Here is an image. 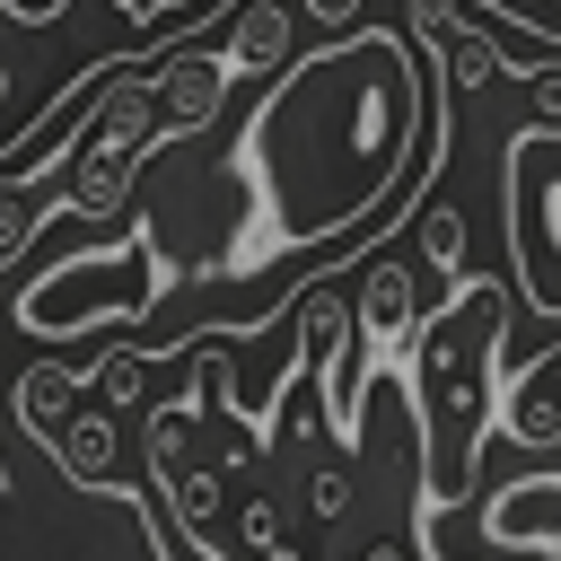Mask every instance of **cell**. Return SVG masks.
I'll return each instance as SVG.
<instances>
[{
  "instance_id": "obj_1",
  "label": "cell",
  "mask_w": 561,
  "mask_h": 561,
  "mask_svg": "<svg viewBox=\"0 0 561 561\" xmlns=\"http://www.w3.org/2000/svg\"><path fill=\"white\" fill-rule=\"evenodd\" d=\"M421 105L430 61L403 44V26H342L316 53H289L228 149V175L245 184L228 272H263L386 219L412 175Z\"/></svg>"
},
{
  "instance_id": "obj_2",
  "label": "cell",
  "mask_w": 561,
  "mask_h": 561,
  "mask_svg": "<svg viewBox=\"0 0 561 561\" xmlns=\"http://www.w3.org/2000/svg\"><path fill=\"white\" fill-rule=\"evenodd\" d=\"M500 342H508V289L482 280V272H456L447 307L412 316L403 333V394H412V421H421V447L438 430H456L447 465H456V491L473 482V456L491 438V394H500Z\"/></svg>"
},
{
  "instance_id": "obj_3",
  "label": "cell",
  "mask_w": 561,
  "mask_h": 561,
  "mask_svg": "<svg viewBox=\"0 0 561 561\" xmlns=\"http://www.w3.org/2000/svg\"><path fill=\"white\" fill-rule=\"evenodd\" d=\"M158 289H167L158 228H131V237H114V245H79V254H61L44 280H26V289H18V324H26L35 342H70V333L149 316Z\"/></svg>"
},
{
  "instance_id": "obj_4",
  "label": "cell",
  "mask_w": 561,
  "mask_h": 561,
  "mask_svg": "<svg viewBox=\"0 0 561 561\" xmlns=\"http://www.w3.org/2000/svg\"><path fill=\"white\" fill-rule=\"evenodd\" d=\"M500 202H508V254L526 316L561 324V123H526L500 149Z\"/></svg>"
},
{
  "instance_id": "obj_5",
  "label": "cell",
  "mask_w": 561,
  "mask_h": 561,
  "mask_svg": "<svg viewBox=\"0 0 561 561\" xmlns=\"http://www.w3.org/2000/svg\"><path fill=\"white\" fill-rule=\"evenodd\" d=\"M412 316H421L412 263H403V254H368V263H359V298H351V342H359V359H394L403 333H412Z\"/></svg>"
},
{
  "instance_id": "obj_6",
  "label": "cell",
  "mask_w": 561,
  "mask_h": 561,
  "mask_svg": "<svg viewBox=\"0 0 561 561\" xmlns=\"http://www.w3.org/2000/svg\"><path fill=\"white\" fill-rule=\"evenodd\" d=\"M482 535L500 552H526V561H552L561 552V473H517L491 491L482 508Z\"/></svg>"
},
{
  "instance_id": "obj_7",
  "label": "cell",
  "mask_w": 561,
  "mask_h": 561,
  "mask_svg": "<svg viewBox=\"0 0 561 561\" xmlns=\"http://www.w3.org/2000/svg\"><path fill=\"white\" fill-rule=\"evenodd\" d=\"M491 430L517 447H561V342L535 351L500 394H491Z\"/></svg>"
},
{
  "instance_id": "obj_8",
  "label": "cell",
  "mask_w": 561,
  "mask_h": 561,
  "mask_svg": "<svg viewBox=\"0 0 561 561\" xmlns=\"http://www.w3.org/2000/svg\"><path fill=\"white\" fill-rule=\"evenodd\" d=\"M44 447H53V465H61L70 482H88V491H105V482H114V456H123V412H105V403H88V412H70V421H53V430H44Z\"/></svg>"
},
{
  "instance_id": "obj_9",
  "label": "cell",
  "mask_w": 561,
  "mask_h": 561,
  "mask_svg": "<svg viewBox=\"0 0 561 561\" xmlns=\"http://www.w3.org/2000/svg\"><path fill=\"white\" fill-rule=\"evenodd\" d=\"M219 26H228V44H219V53H228V70H237V79H245V70H263V79H272V70L289 61L298 9H289V0H237Z\"/></svg>"
},
{
  "instance_id": "obj_10",
  "label": "cell",
  "mask_w": 561,
  "mask_h": 561,
  "mask_svg": "<svg viewBox=\"0 0 561 561\" xmlns=\"http://www.w3.org/2000/svg\"><path fill=\"white\" fill-rule=\"evenodd\" d=\"M70 386H79V368H70V359H44V368H26V377H18V421L44 438V430L61 421V403H70Z\"/></svg>"
},
{
  "instance_id": "obj_11",
  "label": "cell",
  "mask_w": 561,
  "mask_h": 561,
  "mask_svg": "<svg viewBox=\"0 0 561 561\" xmlns=\"http://www.w3.org/2000/svg\"><path fill=\"white\" fill-rule=\"evenodd\" d=\"M237 0H114V18L123 26H140V35H175V26H219Z\"/></svg>"
},
{
  "instance_id": "obj_12",
  "label": "cell",
  "mask_w": 561,
  "mask_h": 561,
  "mask_svg": "<svg viewBox=\"0 0 561 561\" xmlns=\"http://www.w3.org/2000/svg\"><path fill=\"white\" fill-rule=\"evenodd\" d=\"M412 228H421V263H430V272H447V280H456V272H465V219H456V210H447V202H430V210H421V219H412Z\"/></svg>"
},
{
  "instance_id": "obj_13",
  "label": "cell",
  "mask_w": 561,
  "mask_h": 561,
  "mask_svg": "<svg viewBox=\"0 0 561 561\" xmlns=\"http://www.w3.org/2000/svg\"><path fill=\"white\" fill-rule=\"evenodd\" d=\"M473 9H491V26H526V35L561 44V0H473Z\"/></svg>"
},
{
  "instance_id": "obj_14",
  "label": "cell",
  "mask_w": 561,
  "mask_h": 561,
  "mask_svg": "<svg viewBox=\"0 0 561 561\" xmlns=\"http://www.w3.org/2000/svg\"><path fill=\"white\" fill-rule=\"evenodd\" d=\"M307 508H316V517H342V508H351V482H342V465H324V473L307 482Z\"/></svg>"
},
{
  "instance_id": "obj_15",
  "label": "cell",
  "mask_w": 561,
  "mask_h": 561,
  "mask_svg": "<svg viewBox=\"0 0 561 561\" xmlns=\"http://www.w3.org/2000/svg\"><path fill=\"white\" fill-rule=\"evenodd\" d=\"M526 96H535V123H561V70H526Z\"/></svg>"
},
{
  "instance_id": "obj_16",
  "label": "cell",
  "mask_w": 561,
  "mask_h": 561,
  "mask_svg": "<svg viewBox=\"0 0 561 561\" xmlns=\"http://www.w3.org/2000/svg\"><path fill=\"white\" fill-rule=\"evenodd\" d=\"M298 9H307L316 26H333V35H342V26H359V0H298Z\"/></svg>"
},
{
  "instance_id": "obj_17",
  "label": "cell",
  "mask_w": 561,
  "mask_h": 561,
  "mask_svg": "<svg viewBox=\"0 0 561 561\" xmlns=\"http://www.w3.org/2000/svg\"><path fill=\"white\" fill-rule=\"evenodd\" d=\"M0 9H9V18H18V26H53V18H61V9H70V0H0Z\"/></svg>"
},
{
  "instance_id": "obj_18",
  "label": "cell",
  "mask_w": 561,
  "mask_h": 561,
  "mask_svg": "<svg viewBox=\"0 0 561 561\" xmlns=\"http://www.w3.org/2000/svg\"><path fill=\"white\" fill-rule=\"evenodd\" d=\"M368 561H412V552H403V543H377V552H368Z\"/></svg>"
},
{
  "instance_id": "obj_19",
  "label": "cell",
  "mask_w": 561,
  "mask_h": 561,
  "mask_svg": "<svg viewBox=\"0 0 561 561\" xmlns=\"http://www.w3.org/2000/svg\"><path fill=\"white\" fill-rule=\"evenodd\" d=\"M0 491H9V465H0Z\"/></svg>"
}]
</instances>
